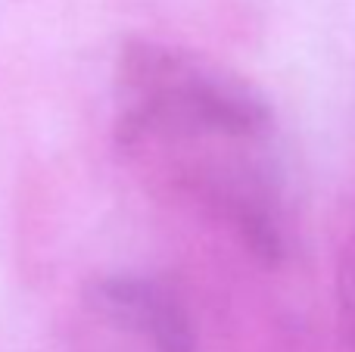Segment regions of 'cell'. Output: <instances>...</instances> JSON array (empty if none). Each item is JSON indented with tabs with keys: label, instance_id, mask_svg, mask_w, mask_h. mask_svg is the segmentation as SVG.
<instances>
[{
	"label": "cell",
	"instance_id": "2",
	"mask_svg": "<svg viewBox=\"0 0 355 352\" xmlns=\"http://www.w3.org/2000/svg\"><path fill=\"white\" fill-rule=\"evenodd\" d=\"M337 299H340V322H343V337L355 349V231L346 240L337 265Z\"/></svg>",
	"mask_w": 355,
	"mask_h": 352
},
{
	"label": "cell",
	"instance_id": "1",
	"mask_svg": "<svg viewBox=\"0 0 355 352\" xmlns=\"http://www.w3.org/2000/svg\"><path fill=\"white\" fill-rule=\"evenodd\" d=\"M94 306L122 328L141 331L153 352H193V328L175 293L147 278H106L94 287Z\"/></svg>",
	"mask_w": 355,
	"mask_h": 352
}]
</instances>
